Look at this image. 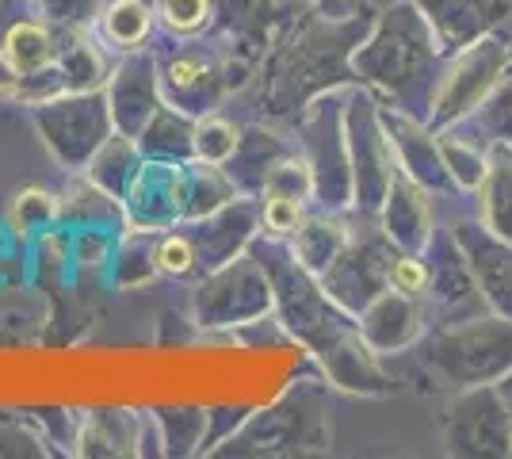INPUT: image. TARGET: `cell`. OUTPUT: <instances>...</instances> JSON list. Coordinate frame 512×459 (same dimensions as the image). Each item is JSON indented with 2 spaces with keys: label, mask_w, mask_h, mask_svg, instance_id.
Instances as JSON below:
<instances>
[{
  "label": "cell",
  "mask_w": 512,
  "mask_h": 459,
  "mask_svg": "<svg viewBox=\"0 0 512 459\" xmlns=\"http://www.w3.org/2000/svg\"><path fill=\"white\" fill-rule=\"evenodd\" d=\"M444 46L428 16L413 0H390L371 20V31L352 50L356 85L371 88L383 104L409 111L428 123L436 77L444 66Z\"/></svg>",
  "instance_id": "obj_1"
},
{
  "label": "cell",
  "mask_w": 512,
  "mask_h": 459,
  "mask_svg": "<svg viewBox=\"0 0 512 459\" xmlns=\"http://www.w3.org/2000/svg\"><path fill=\"white\" fill-rule=\"evenodd\" d=\"M371 31V16H352V20L314 23L295 35V43L283 46L276 66L268 73V92L264 104L276 119H299L310 100L321 92L356 85L352 73V50L363 43Z\"/></svg>",
  "instance_id": "obj_2"
},
{
  "label": "cell",
  "mask_w": 512,
  "mask_h": 459,
  "mask_svg": "<svg viewBox=\"0 0 512 459\" xmlns=\"http://www.w3.org/2000/svg\"><path fill=\"white\" fill-rule=\"evenodd\" d=\"M249 253L264 264L268 280H272V314L279 318L283 333L291 341H299L306 352H321L337 345L348 329H356V318H348L341 306L325 295L318 276L295 257L291 241L256 234L249 241Z\"/></svg>",
  "instance_id": "obj_3"
},
{
  "label": "cell",
  "mask_w": 512,
  "mask_h": 459,
  "mask_svg": "<svg viewBox=\"0 0 512 459\" xmlns=\"http://www.w3.org/2000/svg\"><path fill=\"white\" fill-rule=\"evenodd\" d=\"M333 448L325 391L318 383L291 387L268 410H249L230 440L214 448V456H321Z\"/></svg>",
  "instance_id": "obj_4"
},
{
  "label": "cell",
  "mask_w": 512,
  "mask_h": 459,
  "mask_svg": "<svg viewBox=\"0 0 512 459\" xmlns=\"http://www.w3.org/2000/svg\"><path fill=\"white\" fill-rule=\"evenodd\" d=\"M421 360L451 387H482L512 372V318L478 314L421 337Z\"/></svg>",
  "instance_id": "obj_5"
},
{
  "label": "cell",
  "mask_w": 512,
  "mask_h": 459,
  "mask_svg": "<svg viewBox=\"0 0 512 459\" xmlns=\"http://www.w3.org/2000/svg\"><path fill=\"white\" fill-rule=\"evenodd\" d=\"M295 123H299L295 146L314 176V207L348 211L352 207V157H348V131H344V92L341 88L321 92L318 100L302 108Z\"/></svg>",
  "instance_id": "obj_6"
},
{
  "label": "cell",
  "mask_w": 512,
  "mask_h": 459,
  "mask_svg": "<svg viewBox=\"0 0 512 459\" xmlns=\"http://www.w3.org/2000/svg\"><path fill=\"white\" fill-rule=\"evenodd\" d=\"M505 69H509V46L493 35H478L444 54L432 108H428V127L448 131V127H459L463 119H470L505 81Z\"/></svg>",
  "instance_id": "obj_7"
},
{
  "label": "cell",
  "mask_w": 512,
  "mask_h": 459,
  "mask_svg": "<svg viewBox=\"0 0 512 459\" xmlns=\"http://www.w3.org/2000/svg\"><path fill=\"white\" fill-rule=\"evenodd\" d=\"M344 131H348V157H352V207L356 215H379L386 192L398 176V161L379 119V100L371 88L344 92Z\"/></svg>",
  "instance_id": "obj_8"
},
{
  "label": "cell",
  "mask_w": 512,
  "mask_h": 459,
  "mask_svg": "<svg viewBox=\"0 0 512 459\" xmlns=\"http://www.w3.org/2000/svg\"><path fill=\"white\" fill-rule=\"evenodd\" d=\"M31 123L43 138L50 157L62 165L65 173H85L92 153L107 142V134L115 131L111 108H107L104 88H88V92H65L54 100H43L31 108Z\"/></svg>",
  "instance_id": "obj_9"
},
{
  "label": "cell",
  "mask_w": 512,
  "mask_h": 459,
  "mask_svg": "<svg viewBox=\"0 0 512 459\" xmlns=\"http://www.w3.org/2000/svg\"><path fill=\"white\" fill-rule=\"evenodd\" d=\"M192 314L203 329H241L272 314V280L253 253H237L195 280Z\"/></svg>",
  "instance_id": "obj_10"
},
{
  "label": "cell",
  "mask_w": 512,
  "mask_h": 459,
  "mask_svg": "<svg viewBox=\"0 0 512 459\" xmlns=\"http://www.w3.org/2000/svg\"><path fill=\"white\" fill-rule=\"evenodd\" d=\"M394 245L379 230V219L371 215H356L352 211V238L333 264L318 276L325 295L341 306L348 318H360V310L371 299H379L390 287V261H394Z\"/></svg>",
  "instance_id": "obj_11"
},
{
  "label": "cell",
  "mask_w": 512,
  "mask_h": 459,
  "mask_svg": "<svg viewBox=\"0 0 512 459\" xmlns=\"http://www.w3.org/2000/svg\"><path fill=\"white\" fill-rule=\"evenodd\" d=\"M444 440L455 456H509L512 417L493 383L463 387L444 417Z\"/></svg>",
  "instance_id": "obj_12"
},
{
  "label": "cell",
  "mask_w": 512,
  "mask_h": 459,
  "mask_svg": "<svg viewBox=\"0 0 512 459\" xmlns=\"http://www.w3.org/2000/svg\"><path fill=\"white\" fill-rule=\"evenodd\" d=\"M425 257L432 264V280H428L421 303H425V318L432 322V329L478 318L486 310V299H482V287L474 280L455 234H436Z\"/></svg>",
  "instance_id": "obj_13"
},
{
  "label": "cell",
  "mask_w": 512,
  "mask_h": 459,
  "mask_svg": "<svg viewBox=\"0 0 512 459\" xmlns=\"http://www.w3.org/2000/svg\"><path fill=\"white\" fill-rule=\"evenodd\" d=\"M104 96L107 108H111V123L115 131L127 134V138H138L146 131L157 108L165 104L161 96V73H157V54L153 50H130V54H119L111 62V73L104 81Z\"/></svg>",
  "instance_id": "obj_14"
},
{
  "label": "cell",
  "mask_w": 512,
  "mask_h": 459,
  "mask_svg": "<svg viewBox=\"0 0 512 459\" xmlns=\"http://www.w3.org/2000/svg\"><path fill=\"white\" fill-rule=\"evenodd\" d=\"M157 73H161V96L172 108L188 111V115H207V111H218L226 88H230V77H226V66L207 54L203 46H180L172 54H157Z\"/></svg>",
  "instance_id": "obj_15"
},
{
  "label": "cell",
  "mask_w": 512,
  "mask_h": 459,
  "mask_svg": "<svg viewBox=\"0 0 512 459\" xmlns=\"http://www.w3.org/2000/svg\"><path fill=\"white\" fill-rule=\"evenodd\" d=\"M184 203H188V165L176 161H142L130 192L123 196L130 230H172L184 222Z\"/></svg>",
  "instance_id": "obj_16"
},
{
  "label": "cell",
  "mask_w": 512,
  "mask_h": 459,
  "mask_svg": "<svg viewBox=\"0 0 512 459\" xmlns=\"http://www.w3.org/2000/svg\"><path fill=\"white\" fill-rule=\"evenodd\" d=\"M184 234L195 245V261H199V276H207L218 264L234 261L237 253L249 249V241L260 234V199L237 196L226 207H218L211 215L192 222H180Z\"/></svg>",
  "instance_id": "obj_17"
},
{
  "label": "cell",
  "mask_w": 512,
  "mask_h": 459,
  "mask_svg": "<svg viewBox=\"0 0 512 459\" xmlns=\"http://www.w3.org/2000/svg\"><path fill=\"white\" fill-rule=\"evenodd\" d=\"M379 100V96H375ZM379 119H383V131L390 138V150H394V161L406 176H413L417 184H425L432 196L440 192H455L448 176V165L440 157V142H436V131L428 127L425 119L409 115V111L394 108V104H383L379 100Z\"/></svg>",
  "instance_id": "obj_18"
},
{
  "label": "cell",
  "mask_w": 512,
  "mask_h": 459,
  "mask_svg": "<svg viewBox=\"0 0 512 459\" xmlns=\"http://www.w3.org/2000/svg\"><path fill=\"white\" fill-rule=\"evenodd\" d=\"M379 230L398 253H425L436 238V219H432V192L425 184H417L413 176L398 169L383 207H379Z\"/></svg>",
  "instance_id": "obj_19"
},
{
  "label": "cell",
  "mask_w": 512,
  "mask_h": 459,
  "mask_svg": "<svg viewBox=\"0 0 512 459\" xmlns=\"http://www.w3.org/2000/svg\"><path fill=\"white\" fill-rule=\"evenodd\" d=\"M356 329H360V337L379 352V356L406 352L425 337V329H428L425 303L413 299V295L394 291V287H386L379 299H371V303L360 310Z\"/></svg>",
  "instance_id": "obj_20"
},
{
  "label": "cell",
  "mask_w": 512,
  "mask_h": 459,
  "mask_svg": "<svg viewBox=\"0 0 512 459\" xmlns=\"http://www.w3.org/2000/svg\"><path fill=\"white\" fill-rule=\"evenodd\" d=\"M451 234H455L474 280L482 287L486 306L501 318H512V245L490 234L482 222H463Z\"/></svg>",
  "instance_id": "obj_21"
},
{
  "label": "cell",
  "mask_w": 512,
  "mask_h": 459,
  "mask_svg": "<svg viewBox=\"0 0 512 459\" xmlns=\"http://www.w3.org/2000/svg\"><path fill=\"white\" fill-rule=\"evenodd\" d=\"M321 368H325V379L337 387V391L348 394H386L394 383L383 368V356L371 349L360 337V329H348L337 345L318 356Z\"/></svg>",
  "instance_id": "obj_22"
},
{
  "label": "cell",
  "mask_w": 512,
  "mask_h": 459,
  "mask_svg": "<svg viewBox=\"0 0 512 459\" xmlns=\"http://www.w3.org/2000/svg\"><path fill=\"white\" fill-rule=\"evenodd\" d=\"M138 433H142V414L104 406V410H85L77 421V440H73V456H138Z\"/></svg>",
  "instance_id": "obj_23"
},
{
  "label": "cell",
  "mask_w": 512,
  "mask_h": 459,
  "mask_svg": "<svg viewBox=\"0 0 512 459\" xmlns=\"http://www.w3.org/2000/svg\"><path fill=\"white\" fill-rule=\"evenodd\" d=\"M413 4L428 16L444 50L486 35V27L501 20L509 8V0H413Z\"/></svg>",
  "instance_id": "obj_24"
},
{
  "label": "cell",
  "mask_w": 512,
  "mask_h": 459,
  "mask_svg": "<svg viewBox=\"0 0 512 459\" xmlns=\"http://www.w3.org/2000/svg\"><path fill=\"white\" fill-rule=\"evenodd\" d=\"M291 150H295V142L279 138L276 131H268V127H249V131H241V142H237L234 157H230L222 169L230 173V180L237 184L241 196H260V192H264V180L272 173V165H276L279 157H287Z\"/></svg>",
  "instance_id": "obj_25"
},
{
  "label": "cell",
  "mask_w": 512,
  "mask_h": 459,
  "mask_svg": "<svg viewBox=\"0 0 512 459\" xmlns=\"http://www.w3.org/2000/svg\"><path fill=\"white\" fill-rule=\"evenodd\" d=\"M115 54L107 50L92 27H58V66L73 92L104 88Z\"/></svg>",
  "instance_id": "obj_26"
},
{
  "label": "cell",
  "mask_w": 512,
  "mask_h": 459,
  "mask_svg": "<svg viewBox=\"0 0 512 459\" xmlns=\"http://www.w3.org/2000/svg\"><path fill=\"white\" fill-rule=\"evenodd\" d=\"M352 238V211H325V207H314L306 211L302 226L291 238V249L314 276H321L333 257L341 253L344 245Z\"/></svg>",
  "instance_id": "obj_27"
},
{
  "label": "cell",
  "mask_w": 512,
  "mask_h": 459,
  "mask_svg": "<svg viewBox=\"0 0 512 459\" xmlns=\"http://www.w3.org/2000/svg\"><path fill=\"white\" fill-rule=\"evenodd\" d=\"M58 199H62V226H73V230L96 226V230H115V234L127 230L123 199H115L100 184H92L85 173H73V184Z\"/></svg>",
  "instance_id": "obj_28"
},
{
  "label": "cell",
  "mask_w": 512,
  "mask_h": 459,
  "mask_svg": "<svg viewBox=\"0 0 512 459\" xmlns=\"http://www.w3.org/2000/svg\"><path fill=\"white\" fill-rule=\"evenodd\" d=\"M153 27H157V12L142 0H107L104 12L96 16L92 31L96 39L119 58V54H130V50H142L150 43Z\"/></svg>",
  "instance_id": "obj_29"
},
{
  "label": "cell",
  "mask_w": 512,
  "mask_h": 459,
  "mask_svg": "<svg viewBox=\"0 0 512 459\" xmlns=\"http://www.w3.org/2000/svg\"><path fill=\"white\" fill-rule=\"evenodd\" d=\"M138 146H142V157H150V161L188 165L195 157V115L161 104L157 115L146 123V131L138 134Z\"/></svg>",
  "instance_id": "obj_30"
},
{
  "label": "cell",
  "mask_w": 512,
  "mask_h": 459,
  "mask_svg": "<svg viewBox=\"0 0 512 459\" xmlns=\"http://www.w3.org/2000/svg\"><path fill=\"white\" fill-rule=\"evenodd\" d=\"M142 161H146V157H142L138 138H127V134L111 131L104 146L92 153L85 176L92 184H100L104 192H111L115 199H123L130 192V184H134L138 169H142Z\"/></svg>",
  "instance_id": "obj_31"
},
{
  "label": "cell",
  "mask_w": 512,
  "mask_h": 459,
  "mask_svg": "<svg viewBox=\"0 0 512 459\" xmlns=\"http://www.w3.org/2000/svg\"><path fill=\"white\" fill-rule=\"evenodd\" d=\"M478 219L482 226L512 245V150L497 146L490 157V173L478 188Z\"/></svg>",
  "instance_id": "obj_32"
},
{
  "label": "cell",
  "mask_w": 512,
  "mask_h": 459,
  "mask_svg": "<svg viewBox=\"0 0 512 459\" xmlns=\"http://www.w3.org/2000/svg\"><path fill=\"white\" fill-rule=\"evenodd\" d=\"M0 50L12 58V66L20 73H35V69L58 62V27L46 20H20L4 31Z\"/></svg>",
  "instance_id": "obj_33"
},
{
  "label": "cell",
  "mask_w": 512,
  "mask_h": 459,
  "mask_svg": "<svg viewBox=\"0 0 512 459\" xmlns=\"http://www.w3.org/2000/svg\"><path fill=\"white\" fill-rule=\"evenodd\" d=\"M237 184L230 180V173L214 161H199L192 157L188 161V203H184V222L203 219L218 207H226L230 199H237Z\"/></svg>",
  "instance_id": "obj_34"
},
{
  "label": "cell",
  "mask_w": 512,
  "mask_h": 459,
  "mask_svg": "<svg viewBox=\"0 0 512 459\" xmlns=\"http://www.w3.org/2000/svg\"><path fill=\"white\" fill-rule=\"evenodd\" d=\"M111 280L119 287H138L157 276V234L150 230H123L115 238V253H111Z\"/></svg>",
  "instance_id": "obj_35"
},
{
  "label": "cell",
  "mask_w": 512,
  "mask_h": 459,
  "mask_svg": "<svg viewBox=\"0 0 512 459\" xmlns=\"http://www.w3.org/2000/svg\"><path fill=\"white\" fill-rule=\"evenodd\" d=\"M436 142H440V157H444V165H448L451 184H455L459 192H478L486 173H490V153L482 150L478 142L463 138L459 127L436 131Z\"/></svg>",
  "instance_id": "obj_36"
},
{
  "label": "cell",
  "mask_w": 512,
  "mask_h": 459,
  "mask_svg": "<svg viewBox=\"0 0 512 459\" xmlns=\"http://www.w3.org/2000/svg\"><path fill=\"white\" fill-rule=\"evenodd\" d=\"M157 429H161V444L165 456H199L203 452V437H207V410L199 406H165L153 410Z\"/></svg>",
  "instance_id": "obj_37"
},
{
  "label": "cell",
  "mask_w": 512,
  "mask_h": 459,
  "mask_svg": "<svg viewBox=\"0 0 512 459\" xmlns=\"http://www.w3.org/2000/svg\"><path fill=\"white\" fill-rule=\"evenodd\" d=\"M8 219H12V230L20 238H43L46 230H54L62 222V199L43 192V188H23Z\"/></svg>",
  "instance_id": "obj_38"
},
{
  "label": "cell",
  "mask_w": 512,
  "mask_h": 459,
  "mask_svg": "<svg viewBox=\"0 0 512 459\" xmlns=\"http://www.w3.org/2000/svg\"><path fill=\"white\" fill-rule=\"evenodd\" d=\"M237 142H241V127L230 123L226 115L207 111L195 119V157L199 161H214V165H226L234 157Z\"/></svg>",
  "instance_id": "obj_39"
},
{
  "label": "cell",
  "mask_w": 512,
  "mask_h": 459,
  "mask_svg": "<svg viewBox=\"0 0 512 459\" xmlns=\"http://www.w3.org/2000/svg\"><path fill=\"white\" fill-rule=\"evenodd\" d=\"M0 456H54V444L31 414H0Z\"/></svg>",
  "instance_id": "obj_40"
},
{
  "label": "cell",
  "mask_w": 512,
  "mask_h": 459,
  "mask_svg": "<svg viewBox=\"0 0 512 459\" xmlns=\"http://www.w3.org/2000/svg\"><path fill=\"white\" fill-rule=\"evenodd\" d=\"M459 127H478L493 146H509L512 150V81H501L490 100L470 119H463Z\"/></svg>",
  "instance_id": "obj_41"
},
{
  "label": "cell",
  "mask_w": 512,
  "mask_h": 459,
  "mask_svg": "<svg viewBox=\"0 0 512 459\" xmlns=\"http://www.w3.org/2000/svg\"><path fill=\"white\" fill-rule=\"evenodd\" d=\"M260 196H295L302 203H314V176H310V165H306V157L299 153V146L272 165V173L264 180V192Z\"/></svg>",
  "instance_id": "obj_42"
},
{
  "label": "cell",
  "mask_w": 512,
  "mask_h": 459,
  "mask_svg": "<svg viewBox=\"0 0 512 459\" xmlns=\"http://www.w3.org/2000/svg\"><path fill=\"white\" fill-rule=\"evenodd\" d=\"M157 272L176 276V280H199V261H195V245L184 234V226H172L157 234Z\"/></svg>",
  "instance_id": "obj_43"
},
{
  "label": "cell",
  "mask_w": 512,
  "mask_h": 459,
  "mask_svg": "<svg viewBox=\"0 0 512 459\" xmlns=\"http://www.w3.org/2000/svg\"><path fill=\"white\" fill-rule=\"evenodd\" d=\"M260 199V234L279 241H291L295 230L302 226L310 203H302L295 196H256Z\"/></svg>",
  "instance_id": "obj_44"
},
{
  "label": "cell",
  "mask_w": 512,
  "mask_h": 459,
  "mask_svg": "<svg viewBox=\"0 0 512 459\" xmlns=\"http://www.w3.org/2000/svg\"><path fill=\"white\" fill-rule=\"evenodd\" d=\"M157 23L169 35H184L192 39L211 23V0H157Z\"/></svg>",
  "instance_id": "obj_45"
},
{
  "label": "cell",
  "mask_w": 512,
  "mask_h": 459,
  "mask_svg": "<svg viewBox=\"0 0 512 459\" xmlns=\"http://www.w3.org/2000/svg\"><path fill=\"white\" fill-rule=\"evenodd\" d=\"M107 0H35L39 20L54 27H92Z\"/></svg>",
  "instance_id": "obj_46"
},
{
  "label": "cell",
  "mask_w": 512,
  "mask_h": 459,
  "mask_svg": "<svg viewBox=\"0 0 512 459\" xmlns=\"http://www.w3.org/2000/svg\"><path fill=\"white\" fill-rule=\"evenodd\" d=\"M428 280H432V264L425 253H394V261H390V287L394 291L425 299Z\"/></svg>",
  "instance_id": "obj_47"
},
{
  "label": "cell",
  "mask_w": 512,
  "mask_h": 459,
  "mask_svg": "<svg viewBox=\"0 0 512 459\" xmlns=\"http://www.w3.org/2000/svg\"><path fill=\"white\" fill-rule=\"evenodd\" d=\"M65 92H73V88H69V81H65L62 66H58V62H50V66L35 69V73H23L16 100L27 104V108H35V104L54 100V96H65Z\"/></svg>",
  "instance_id": "obj_48"
},
{
  "label": "cell",
  "mask_w": 512,
  "mask_h": 459,
  "mask_svg": "<svg viewBox=\"0 0 512 459\" xmlns=\"http://www.w3.org/2000/svg\"><path fill=\"white\" fill-rule=\"evenodd\" d=\"M249 417V410H207V437H203V452H211L222 444V440H230L237 433V425Z\"/></svg>",
  "instance_id": "obj_49"
},
{
  "label": "cell",
  "mask_w": 512,
  "mask_h": 459,
  "mask_svg": "<svg viewBox=\"0 0 512 459\" xmlns=\"http://www.w3.org/2000/svg\"><path fill=\"white\" fill-rule=\"evenodd\" d=\"M20 81H23V73L12 66V58L0 50V100H16V92H20Z\"/></svg>",
  "instance_id": "obj_50"
},
{
  "label": "cell",
  "mask_w": 512,
  "mask_h": 459,
  "mask_svg": "<svg viewBox=\"0 0 512 459\" xmlns=\"http://www.w3.org/2000/svg\"><path fill=\"white\" fill-rule=\"evenodd\" d=\"M493 387H497V394H501V402H505V410H509V417H512V372L501 375Z\"/></svg>",
  "instance_id": "obj_51"
},
{
  "label": "cell",
  "mask_w": 512,
  "mask_h": 459,
  "mask_svg": "<svg viewBox=\"0 0 512 459\" xmlns=\"http://www.w3.org/2000/svg\"><path fill=\"white\" fill-rule=\"evenodd\" d=\"M142 4H150V8H157V0H142Z\"/></svg>",
  "instance_id": "obj_52"
}]
</instances>
